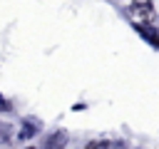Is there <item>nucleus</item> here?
Wrapping results in <instances>:
<instances>
[{
    "label": "nucleus",
    "instance_id": "f257e3e1",
    "mask_svg": "<svg viewBox=\"0 0 159 149\" xmlns=\"http://www.w3.org/2000/svg\"><path fill=\"white\" fill-rule=\"evenodd\" d=\"M84 149H109V142H89Z\"/></svg>",
    "mask_w": 159,
    "mask_h": 149
},
{
    "label": "nucleus",
    "instance_id": "f03ea898",
    "mask_svg": "<svg viewBox=\"0 0 159 149\" xmlns=\"http://www.w3.org/2000/svg\"><path fill=\"white\" fill-rule=\"evenodd\" d=\"M27 149H35V147H27Z\"/></svg>",
    "mask_w": 159,
    "mask_h": 149
}]
</instances>
